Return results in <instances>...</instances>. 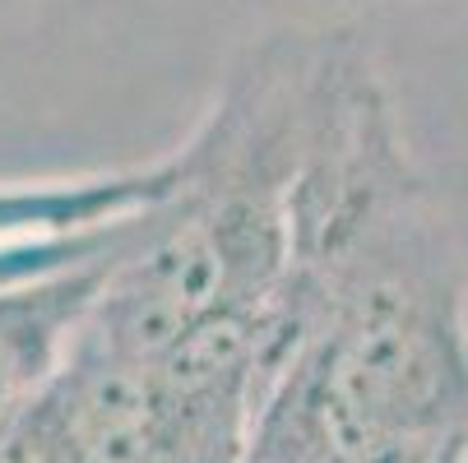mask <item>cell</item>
<instances>
[{"instance_id": "6da1fadb", "label": "cell", "mask_w": 468, "mask_h": 463, "mask_svg": "<svg viewBox=\"0 0 468 463\" xmlns=\"http://www.w3.org/2000/svg\"><path fill=\"white\" fill-rule=\"evenodd\" d=\"M348 33L279 28L232 60L176 149V190L80 329L89 343L149 366L209 315L279 310L297 181Z\"/></svg>"}, {"instance_id": "7a4b0ae2", "label": "cell", "mask_w": 468, "mask_h": 463, "mask_svg": "<svg viewBox=\"0 0 468 463\" xmlns=\"http://www.w3.org/2000/svg\"><path fill=\"white\" fill-rule=\"evenodd\" d=\"M149 223L154 209L140 214L112 246L0 288V408L28 399L56 375L80 329L89 324L98 297L107 292L112 274L121 269V259L149 237Z\"/></svg>"}, {"instance_id": "3957f363", "label": "cell", "mask_w": 468, "mask_h": 463, "mask_svg": "<svg viewBox=\"0 0 468 463\" xmlns=\"http://www.w3.org/2000/svg\"><path fill=\"white\" fill-rule=\"evenodd\" d=\"M176 149L121 172L56 176V181H0V246L65 237L98 223L158 209L176 190Z\"/></svg>"}, {"instance_id": "277c9868", "label": "cell", "mask_w": 468, "mask_h": 463, "mask_svg": "<svg viewBox=\"0 0 468 463\" xmlns=\"http://www.w3.org/2000/svg\"><path fill=\"white\" fill-rule=\"evenodd\" d=\"M135 218L140 214L116 218V223H98V227H84V232H65V237H37V241L0 246V288L19 283V279H33V274H47V269H56V264H70L80 255H93V250L112 246L116 237H125V227L135 223Z\"/></svg>"}, {"instance_id": "5b68a950", "label": "cell", "mask_w": 468, "mask_h": 463, "mask_svg": "<svg viewBox=\"0 0 468 463\" xmlns=\"http://www.w3.org/2000/svg\"><path fill=\"white\" fill-rule=\"evenodd\" d=\"M468 436H404L344 454L339 463H463Z\"/></svg>"}, {"instance_id": "8992f818", "label": "cell", "mask_w": 468, "mask_h": 463, "mask_svg": "<svg viewBox=\"0 0 468 463\" xmlns=\"http://www.w3.org/2000/svg\"><path fill=\"white\" fill-rule=\"evenodd\" d=\"M463 463H468V449H463Z\"/></svg>"}]
</instances>
